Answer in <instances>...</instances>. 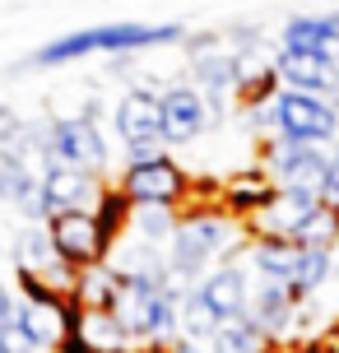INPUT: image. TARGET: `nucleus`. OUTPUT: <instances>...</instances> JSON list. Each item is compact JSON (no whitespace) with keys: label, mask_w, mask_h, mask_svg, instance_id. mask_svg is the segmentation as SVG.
Listing matches in <instances>:
<instances>
[{"label":"nucleus","mask_w":339,"mask_h":353,"mask_svg":"<svg viewBox=\"0 0 339 353\" xmlns=\"http://www.w3.org/2000/svg\"><path fill=\"white\" fill-rule=\"evenodd\" d=\"M191 42V28L186 23H149V19H107V23H89V28H70V33L42 42L19 70H61V65H74V61H89V56H116V61H130V56L144 52H163V47H186Z\"/></svg>","instance_id":"1"},{"label":"nucleus","mask_w":339,"mask_h":353,"mask_svg":"<svg viewBox=\"0 0 339 353\" xmlns=\"http://www.w3.org/2000/svg\"><path fill=\"white\" fill-rule=\"evenodd\" d=\"M247 247H251V228L237 223L218 205V210H181L177 237L167 242L163 256H167V270L186 288H196L209 270H218L228 261H247Z\"/></svg>","instance_id":"2"},{"label":"nucleus","mask_w":339,"mask_h":353,"mask_svg":"<svg viewBox=\"0 0 339 353\" xmlns=\"http://www.w3.org/2000/svg\"><path fill=\"white\" fill-rule=\"evenodd\" d=\"M274 103H279V135H274V140H293V144H307V149H330V154H335L339 107L330 103V98L279 88Z\"/></svg>","instance_id":"3"},{"label":"nucleus","mask_w":339,"mask_h":353,"mask_svg":"<svg viewBox=\"0 0 339 353\" xmlns=\"http://www.w3.org/2000/svg\"><path fill=\"white\" fill-rule=\"evenodd\" d=\"M330 159H335L330 149H307V144H293V140L260 144V172L269 176L274 191H316L321 195Z\"/></svg>","instance_id":"4"},{"label":"nucleus","mask_w":339,"mask_h":353,"mask_svg":"<svg viewBox=\"0 0 339 353\" xmlns=\"http://www.w3.org/2000/svg\"><path fill=\"white\" fill-rule=\"evenodd\" d=\"M158 98H163V144L167 149H186L214 130L209 98L191 79H172L167 88H158Z\"/></svg>","instance_id":"5"},{"label":"nucleus","mask_w":339,"mask_h":353,"mask_svg":"<svg viewBox=\"0 0 339 353\" xmlns=\"http://www.w3.org/2000/svg\"><path fill=\"white\" fill-rule=\"evenodd\" d=\"M116 191L130 200V205H177L191 191V176L177 168V159H158V163H144V168H125L116 176Z\"/></svg>","instance_id":"6"},{"label":"nucleus","mask_w":339,"mask_h":353,"mask_svg":"<svg viewBox=\"0 0 339 353\" xmlns=\"http://www.w3.org/2000/svg\"><path fill=\"white\" fill-rule=\"evenodd\" d=\"M279 56H311L339 65V10L330 14H288L279 23Z\"/></svg>","instance_id":"7"},{"label":"nucleus","mask_w":339,"mask_h":353,"mask_svg":"<svg viewBox=\"0 0 339 353\" xmlns=\"http://www.w3.org/2000/svg\"><path fill=\"white\" fill-rule=\"evenodd\" d=\"M298 316H302V298L293 293V283L256 279V293H251L247 321L269 339V344H279V339L298 335Z\"/></svg>","instance_id":"8"},{"label":"nucleus","mask_w":339,"mask_h":353,"mask_svg":"<svg viewBox=\"0 0 339 353\" xmlns=\"http://www.w3.org/2000/svg\"><path fill=\"white\" fill-rule=\"evenodd\" d=\"M112 125H116L121 149L163 140V98L154 93V88H144V84L125 88L121 98L112 103Z\"/></svg>","instance_id":"9"},{"label":"nucleus","mask_w":339,"mask_h":353,"mask_svg":"<svg viewBox=\"0 0 339 353\" xmlns=\"http://www.w3.org/2000/svg\"><path fill=\"white\" fill-rule=\"evenodd\" d=\"M47 232H52L61 261L74 265V270L103 265V261H107V251H112L107 232L98 228V219H93V214H56L52 223H47Z\"/></svg>","instance_id":"10"},{"label":"nucleus","mask_w":339,"mask_h":353,"mask_svg":"<svg viewBox=\"0 0 339 353\" xmlns=\"http://www.w3.org/2000/svg\"><path fill=\"white\" fill-rule=\"evenodd\" d=\"M107 176H93L84 168H47L42 172V191H47V205L52 214H98L103 195H107Z\"/></svg>","instance_id":"11"},{"label":"nucleus","mask_w":339,"mask_h":353,"mask_svg":"<svg viewBox=\"0 0 339 353\" xmlns=\"http://www.w3.org/2000/svg\"><path fill=\"white\" fill-rule=\"evenodd\" d=\"M196 288H200L205 307H209L218 321H237V316H247V312H251L256 274L247 270V261H228V265H218V270H209Z\"/></svg>","instance_id":"12"},{"label":"nucleus","mask_w":339,"mask_h":353,"mask_svg":"<svg viewBox=\"0 0 339 353\" xmlns=\"http://www.w3.org/2000/svg\"><path fill=\"white\" fill-rule=\"evenodd\" d=\"M316 210H321V195L316 191H274V200L251 219L247 228H251V237H265V242H293L298 228Z\"/></svg>","instance_id":"13"},{"label":"nucleus","mask_w":339,"mask_h":353,"mask_svg":"<svg viewBox=\"0 0 339 353\" xmlns=\"http://www.w3.org/2000/svg\"><path fill=\"white\" fill-rule=\"evenodd\" d=\"M0 205L23 214V223H52L56 214L47 205V191H42V172H33L28 163H10L0 159Z\"/></svg>","instance_id":"14"},{"label":"nucleus","mask_w":339,"mask_h":353,"mask_svg":"<svg viewBox=\"0 0 339 353\" xmlns=\"http://www.w3.org/2000/svg\"><path fill=\"white\" fill-rule=\"evenodd\" d=\"M274 79H279V88H293V93H316V98L339 93V65H325V61H311V56L274 52Z\"/></svg>","instance_id":"15"},{"label":"nucleus","mask_w":339,"mask_h":353,"mask_svg":"<svg viewBox=\"0 0 339 353\" xmlns=\"http://www.w3.org/2000/svg\"><path fill=\"white\" fill-rule=\"evenodd\" d=\"M269 200H274V186H269V176L260 172V168H247V172L228 176V186H223V210H228L237 223H251Z\"/></svg>","instance_id":"16"},{"label":"nucleus","mask_w":339,"mask_h":353,"mask_svg":"<svg viewBox=\"0 0 339 353\" xmlns=\"http://www.w3.org/2000/svg\"><path fill=\"white\" fill-rule=\"evenodd\" d=\"M298 261H302V247H298V242H265V237H251V247H247V270L256 274V279L293 283Z\"/></svg>","instance_id":"17"},{"label":"nucleus","mask_w":339,"mask_h":353,"mask_svg":"<svg viewBox=\"0 0 339 353\" xmlns=\"http://www.w3.org/2000/svg\"><path fill=\"white\" fill-rule=\"evenodd\" d=\"M74 335L89 344V353H125V349H135L130 330H125V325L112 316V312H79V321H74Z\"/></svg>","instance_id":"18"},{"label":"nucleus","mask_w":339,"mask_h":353,"mask_svg":"<svg viewBox=\"0 0 339 353\" xmlns=\"http://www.w3.org/2000/svg\"><path fill=\"white\" fill-rule=\"evenodd\" d=\"M177 223H181L177 205H135V210H130V228H125V232H135L140 242L167 251V242L177 237Z\"/></svg>","instance_id":"19"},{"label":"nucleus","mask_w":339,"mask_h":353,"mask_svg":"<svg viewBox=\"0 0 339 353\" xmlns=\"http://www.w3.org/2000/svg\"><path fill=\"white\" fill-rule=\"evenodd\" d=\"M116 288H121V279L112 274L107 261L89 265V270H79V283H74V307H79V312H112Z\"/></svg>","instance_id":"20"},{"label":"nucleus","mask_w":339,"mask_h":353,"mask_svg":"<svg viewBox=\"0 0 339 353\" xmlns=\"http://www.w3.org/2000/svg\"><path fill=\"white\" fill-rule=\"evenodd\" d=\"M339 274V251H311L302 247V261H298V274H293V293L302 302H311L325 283Z\"/></svg>","instance_id":"21"},{"label":"nucleus","mask_w":339,"mask_h":353,"mask_svg":"<svg viewBox=\"0 0 339 353\" xmlns=\"http://www.w3.org/2000/svg\"><path fill=\"white\" fill-rule=\"evenodd\" d=\"M209 353H269V339L251 325L247 316L237 321H218L214 339H209Z\"/></svg>","instance_id":"22"},{"label":"nucleus","mask_w":339,"mask_h":353,"mask_svg":"<svg viewBox=\"0 0 339 353\" xmlns=\"http://www.w3.org/2000/svg\"><path fill=\"white\" fill-rule=\"evenodd\" d=\"M218 330V316L205 307L200 298V288H186V298H181V339H196V344H209Z\"/></svg>","instance_id":"23"},{"label":"nucleus","mask_w":339,"mask_h":353,"mask_svg":"<svg viewBox=\"0 0 339 353\" xmlns=\"http://www.w3.org/2000/svg\"><path fill=\"white\" fill-rule=\"evenodd\" d=\"M293 242H298V247H311V251H339V214L321 205V210L298 228Z\"/></svg>","instance_id":"24"},{"label":"nucleus","mask_w":339,"mask_h":353,"mask_svg":"<svg viewBox=\"0 0 339 353\" xmlns=\"http://www.w3.org/2000/svg\"><path fill=\"white\" fill-rule=\"evenodd\" d=\"M14 325H19V288L0 283V335L14 330Z\"/></svg>","instance_id":"25"},{"label":"nucleus","mask_w":339,"mask_h":353,"mask_svg":"<svg viewBox=\"0 0 339 353\" xmlns=\"http://www.w3.org/2000/svg\"><path fill=\"white\" fill-rule=\"evenodd\" d=\"M321 205L339 214V159H330V172H325V181H321Z\"/></svg>","instance_id":"26"},{"label":"nucleus","mask_w":339,"mask_h":353,"mask_svg":"<svg viewBox=\"0 0 339 353\" xmlns=\"http://www.w3.org/2000/svg\"><path fill=\"white\" fill-rule=\"evenodd\" d=\"M167 353H209V344H196V339H177Z\"/></svg>","instance_id":"27"},{"label":"nucleus","mask_w":339,"mask_h":353,"mask_svg":"<svg viewBox=\"0 0 339 353\" xmlns=\"http://www.w3.org/2000/svg\"><path fill=\"white\" fill-rule=\"evenodd\" d=\"M330 103H335V107H339V93H335V98H330Z\"/></svg>","instance_id":"28"},{"label":"nucleus","mask_w":339,"mask_h":353,"mask_svg":"<svg viewBox=\"0 0 339 353\" xmlns=\"http://www.w3.org/2000/svg\"><path fill=\"white\" fill-rule=\"evenodd\" d=\"M335 159H339V144H335Z\"/></svg>","instance_id":"29"},{"label":"nucleus","mask_w":339,"mask_h":353,"mask_svg":"<svg viewBox=\"0 0 339 353\" xmlns=\"http://www.w3.org/2000/svg\"><path fill=\"white\" fill-rule=\"evenodd\" d=\"M0 353H5V349H0Z\"/></svg>","instance_id":"30"}]
</instances>
